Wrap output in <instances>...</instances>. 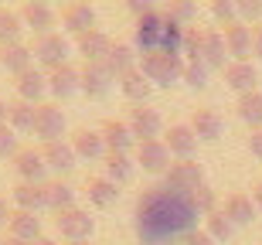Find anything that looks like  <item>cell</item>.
Wrapping results in <instances>:
<instances>
[{"instance_id":"6da1fadb","label":"cell","mask_w":262,"mask_h":245,"mask_svg":"<svg viewBox=\"0 0 262 245\" xmlns=\"http://www.w3.org/2000/svg\"><path fill=\"white\" fill-rule=\"evenodd\" d=\"M198 218L201 211L194 208V197L167 184L143 187L133 208V228L140 245H181L191 232H198Z\"/></svg>"},{"instance_id":"7a4b0ae2","label":"cell","mask_w":262,"mask_h":245,"mask_svg":"<svg viewBox=\"0 0 262 245\" xmlns=\"http://www.w3.org/2000/svg\"><path fill=\"white\" fill-rule=\"evenodd\" d=\"M140 72L146 75V82L170 88L174 82L184 79V61H181V55H164V51H154V55H143Z\"/></svg>"},{"instance_id":"3957f363","label":"cell","mask_w":262,"mask_h":245,"mask_svg":"<svg viewBox=\"0 0 262 245\" xmlns=\"http://www.w3.org/2000/svg\"><path fill=\"white\" fill-rule=\"evenodd\" d=\"M164 31H167V17L157 10V14H146V17L136 20L133 28V38H136V48L143 51V55H154V51H160V44H164Z\"/></svg>"},{"instance_id":"277c9868","label":"cell","mask_w":262,"mask_h":245,"mask_svg":"<svg viewBox=\"0 0 262 245\" xmlns=\"http://www.w3.org/2000/svg\"><path fill=\"white\" fill-rule=\"evenodd\" d=\"M55 228H58L68 242H89L92 232H96V221H92L89 211H82V208H68V211H58V215H55Z\"/></svg>"},{"instance_id":"5b68a950","label":"cell","mask_w":262,"mask_h":245,"mask_svg":"<svg viewBox=\"0 0 262 245\" xmlns=\"http://www.w3.org/2000/svg\"><path fill=\"white\" fill-rule=\"evenodd\" d=\"M164 184L174 187V191H184V194H194L198 187L204 184V170L198 160H177V164L167 167Z\"/></svg>"},{"instance_id":"8992f818","label":"cell","mask_w":262,"mask_h":245,"mask_svg":"<svg viewBox=\"0 0 262 245\" xmlns=\"http://www.w3.org/2000/svg\"><path fill=\"white\" fill-rule=\"evenodd\" d=\"M34 58L41 61V65H45V69H61V65H68V41L61 38V34H55V31H51V34H41L38 41H34Z\"/></svg>"},{"instance_id":"52a82bcc","label":"cell","mask_w":262,"mask_h":245,"mask_svg":"<svg viewBox=\"0 0 262 245\" xmlns=\"http://www.w3.org/2000/svg\"><path fill=\"white\" fill-rule=\"evenodd\" d=\"M34 133H38L45 143H55L65 133V113L55 102H41L38 106V119H34Z\"/></svg>"},{"instance_id":"ba28073f","label":"cell","mask_w":262,"mask_h":245,"mask_svg":"<svg viewBox=\"0 0 262 245\" xmlns=\"http://www.w3.org/2000/svg\"><path fill=\"white\" fill-rule=\"evenodd\" d=\"M136 164L143 167L146 174H167L170 167V150H167L164 140H143L136 147Z\"/></svg>"},{"instance_id":"9c48e42d","label":"cell","mask_w":262,"mask_h":245,"mask_svg":"<svg viewBox=\"0 0 262 245\" xmlns=\"http://www.w3.org/2000/svg\"><path fill=\"white\" fill-rule=\"evenodd\" d=\"M61 24H65L68 34L82 38V34H89V31H96V10L89 7V4H82V0L65 4V7H61Z\"/></svg>"},{"instance_id":"30bf717a","label":"cell","mask_w":262,"mask_h":245,"mask_svg":"<svg viewBox=\"0 0 262 245\" xmlns=\"http://www.w3.org/2000/svg\"><path fill=\"white\" fill-rule=\"evenodd\" d=\"M78 75H82V92H85L89 99H102L109 92V85L116 82V75L109 72L106 61H92V65H85Z\"/></svg>"},{"instance_id":"8fae6325","label":"cell","mask_w":262,"mask_h":245,"mask_svg":"<svg viewBox=\"0 0 262 245\" xmlns=\"http://www.w3.org/2000/svg\"><path fill=\"white\" fill-rule=\"evenodd\" d=\"M14 167H17V174L24 177V184H48V181H45L48 164H45V157H41V150L20 147L17 157H14Z\"/></svg>"},{"instance_id":"7c38bea8","label":"cell","mask_w":262,"mask_h":245,"mask_svg":"<svg viewBox=\"0 0 262 245\" xmlns=\"http://www.w3.org/2000/svg\"><path fill=\"white\" fill-rule=\"evenodd\" d=\"M99 133H102V140H106L109 153H129V150L136 147L133 129H129V123H123V119H106Z\"/></svg>"},{"instance_id":"4fadbf2b","label":"cell","mask_w":262,"mask_h":245,"mask_svg":"<svg viewBox=\"0 0 262 245\" xmlns=\"http://www.w3.org/2000/svg\"><path fill=\"white\" fill-rule=\"evenodd\" d=\"M160 113L150 106H133L129 109V129H133V137L143 143V140H157V133H160Z\"/></svg>"},{"instance_id":"5bb4252c","label":"cell","mask_w":262,"mask_h":245,"mask_svg":"<svg viewBox=\"0 0 262 245\" xmlns=\"http://www.w3.org/2000/svg\"><path fill=\"white\" fill-rule=\"evenodd\" d=\"M17 14H20V20H24L38 38H41V34H51V28H55V10H51L48 4H41V0H28Z\"/></svg>"},{"instance_id":"9a60e30c","label":"cell","mask_w":262,"mask_h":245,"mask_svg":"<svg viewBox=\"0 0 262 245\" xmlns=\"http://www.w3.org/2000/svg\"><path fill=\"white\" fill-rule=\"evenodd\" d=\"M14 88H17V99H24V102H41V96L48 92V75L45 72H38L34 65H31L28 72H20V75H14Z\"/></svg>"},{"instance_id":"2e32d148","label":"cell","mask_w":262,"mask_h":245,"mask_svg":"<svg viewBox=\"0 0 262 245\" xmlns=\"http://www.w3.org/2000/svg\"><path fill=\"white\" fill-rule=\"evenodd\" d=\"M68 143H72V150H75V157H82V160H99V157L109 153L102 133H96V129H75Z\"/></svg>"},{"instance_id":"e0dca14e","label":"cell","mask_w":262,"mask_h":245,"mask_svg":"<svg viewBox=\"0 0 262 245\" xmlns=\"http://www.w3.org/2000/svg\"><path fill=\"white\" fill-rule=\"evenodd\" d=\"M255 82H259V72H255L252 61H232V65H225V85L235 88L238 96L255 92Z\"/></svg>"},{"instance_id":"ac0fdd59","label":"cell","mask_w":262,"mask_h":245,"mask_svg":"<svg viewBox=\"0 0 262 245\" xmlns=\"http://www.w3.org/2000/svg\"><path fill=\"white\" fill-rule=\"evenodd\" d=\"M225 44H228V55L235 61H249V55H252V28L242 24V20L228 24L225 28Z\"/></svg>"},{"instance_id":"d6986e66","label":"cell","mask_w":262,"mask_h":245,"mask_svg":"<svg viewBox=\"0 0 262 245\" xmlns=\"http://www.w3.org/2000/svg\"><path fill=\"white\" fill-rule=\"evenodd\" d=\"M10 238H20V242H38V238H45L41 235V218L34 215V211H10Z\"/></svg>"},{"instance_id":"ffe728a7","label":"cell","mask_w":262,"mask_h":245,"mask_svg":"<svg viewBox=\"0 0 262 245\" xmlns=\"http://www.w3.org/2000/svg\"><path fill=\"white\" fill-rule=\"evenodd\" d=\"M41 157H45V164L51 167V170H58V174H68V170H75V150H72V143H65V140H55V143H45L41 147Z\"/></svg>"},{"instance_id":"44dd1931","label":"cell","mask_w":262,"mask_h":245,"mask_svg":"<svg viewBox=\"0 0 262 245\" xmlns=\"http://www.w3.org/2000/svg\"><path fill=\"white\" fill-rule=\"evenodd\" d=\"M109 51H113V41H109V34H102V31H89V34L78 38V55L85 58V65H92V61H106Z\"/></svg>"},{"instance_id":"7402d4cb","label":"cell","mask_w":262,"mask_h":245,"mask_svg":"<svg viewBox=\"0 0 262 245\" xmlns=\"http://www.w3.org/2000/svg\"><path fill=\"white\" fill-rule=\"evenodd\" d=\"M191 129H194L198 140H218V137H222V129H225V123H222V116H218L214 109L201 106V109L191 113Z\"/></svg>"},{"instance_id":"603a6c76","label":"cell","mask_w":262,"mask_h":245,"mask_svg":"<svg viewBox=\"0 0 262 245\" xmlns=\"http://www.w3.org/2000/svg\"><path fill=\"white\" fill-rule=\"evenodd\" d=\"M164 143H167V150H170V153H177L181 160H191V153L198 150V137H194V129H191V126H181V123L167 129Z\"/></svg>"},{"instance_id":"cb8c5ba5","label":"cell","mask_w":262,"mask_h":245,"mask_svg":"<svg viewBox=\"0 0 262 245\" xmlns=\"http://www.w3.org/2000/svg\"><path fill=\"white\" fill-rule=\"evenodd\" d=\"M48 88H51L58 99H72L78 88H82V75H78L72 65H61V69L48 72Z\"/></svg>"},{"instance_id":"d4e9b609","label":"cell","mask_w":262,"mask_h":245,"mask_svg":"<svg viewBox=\"0 0 262 245\" xmlns=\"http://www.w3.org/2000/svg\"><path fill=\"white\" fill-rule=\"evenodd\" d=\"M34 119H38V109L31 102H24V99L7 102V123L14 133H34Z\"/></svg>"},{"instance_id":"484cf974","label":"cell","mask_w":262,"mask_h":245,"mask_svg":"<svg viewBox=\"0 0 262 245\" xmlns=\"http://www.w3.org/2000/svg\"><path fill=\"white\" fill-rule=\"evenodd\" d=\"M45 205L55 208V215L58 211H68V208H75V187L68 184V181H48L45 184Z\"/></svg>"},{"instance_id":"4316f807","label":"cell","mask_w":262,"mask_h":245,"mask_svg":"<svg viewBox=\"0 0 262 245\" xmlns=\"http://www.w3.org/2000/svg\"><path fill=\"white\" fill-rule=\"evenodd\" d=\"M31 58H34V51L28 48V44H4L0 48V65L7 72H14V75H20V72H28L31 69Z\"/></svg>"},{"instance_id":"83f0119b","label":"cell","mask_w":262,"mask_h":245,"mask_svg":"<svg viewBox=\"0 0 262 245\" xmlns=\"http://www.w3.org/2000/svg\"><path fill=\"white\" fill-rule=\"evenodd\" d=\"M119 88H123V96L133 102V106H146V99H150V82L140 69H133L129 75L119 79Z\"/></svg>"},{"instance_id":"f1b7e54d","label":"cell","mask_w":262,"mask_h":245,"mask_svg":"<svg viewBox=\"0 0 262 245\" xmlns=\"http://www.w3.org/2000/svg\"><path fill=\"white\" fill-rule=\"evenodd\" d=\"M85 194H89V201H92L96 208H109V205H116L119 191H116V184H113L109 177H89Z\"/></svg>"},{"instance_id":"f546056e","label":"cell","mask_w":262,"mask_h":245,"mask_svg":"<svg viewBox=\"0 0 262 245\" xmlns=\"http://www.w3.org/2000/svg\"><path fill=\"white\" fill-rule=\"evenodd\" d=\"M225 218H228L235 228H238V225H252V218H255L252 197H245V194H228V201H225Z\"/></svg>"},{"instance_id":"4dcf8cb0","label":"cell","mask_w":262,"mask_h":245,"mask_svg":"<svg viewBox=\"0 0 262 245\" xmlns=\"http://www.w3.org/2000/svg\"><path fill=\"white\" fill-rule=\"evenodd\" d=\"M109 72L116 75V79H123V75H129V72L136 69V51L129 48L126 41H116L113 44V51H109V58H106Z\"/></svg>"},{"instance_id":"1f68e13d","label":"cell","mask_w":262,"mask_h":245,"mask_svg":"<svg viewBox=\"0 0 262 245\" xmlns=\"http://www.w3.org/2000/svg\"><path fill=\"white\" fill-rule=\"evenodd\" d=\"M225 51H228V44H225L222 31H204V55H201V61L208 65V69H225Z\"/></svg>"},{"instance_id":"d6a6232c","label":"cell","mask_w":262,"mask_h":245,"mask_svg":"<svg viewBox=\"0 0 262 245\" xmlns=\"http://www.w3.org/2000/svg\"><path fill=\"white\" fill-rule=\"evenodd\" d=\"M235 109H238V119H242V123H249L252 129L262 126V92H259V88H255V92H245V96H238Z\"/></svg>"},{"instance_id":"836d02e7","label":"cell","mask_w":262,"mask_h":245,"mask_svg":"<svg viewBox=\"0 0 262 245\" xmlns=\"http://www.w3.org/2000/svg\"><path fill=\"white\" fill-rule=\"evenodd\" d=\"M14 201H17L20 211H34V215H38V208H48L45 205V184H24V181H20V184L14 187Z\"/></svg>"},{"instance_id":"e575fe53","label":"cell","mask_w":262,"mask_h":245,"mask_svg":"<svg viewBox=\"0 0 262 245\" xmlns=\"http://www.w3.org/2000/svg\"><path fill=\"white\" fill-rule=\"evenodd\" d=\"M20 31H24V20H20L17 10L0 7V48H4V44H17Z\"/></svg>"},{"instance_id":"d590c367","label":"cell","mask_w":262,"mask_h":245,"mask_svg":"<svg viewBox=\"0 0 262 245\" xmlns=\"http://www.w3.org/2000/svg\"><path fill=\"white\" fill-rule=\"evenodd\" d=\"M106 174L113 184H126L133 177V160L129 153H106Z\"/></svg>"},{"instance_id":"8d00e7d4","label":"cell","mask_w":262,"mask_h":245,"mask_svg":"<svg viewBox=\"0 0 262 245\" xmlns=\"http://www.w3.org/2000/svg\"><path fill=\"white\" fill-rule=\"evenodd\" d=\"M204 232L214 238V242H228L235 235V225L225 218V211H211V215L204 218Z\"/></svg>"},{"instance_id":"74e56055","label":"cell","mask_w":262,"mask_h":245,"mask_svg":"<svg viewBox=\"0 0 262 245\" xmlns=\"http://www.w3.org/2000/svg\"><path fill=\"white\" fill-rule=\"evenodd\" d=\"M164 17L177 20V24L184 28L187 20L198 17V4H194V0H170V4H167V10H164Z\"/></svg>"},{"instance_id":"f35d334b","label":"cell","mask_w":262,"mask_h":245,"mask_svg":"<svg viewBox=\"0 0 262 245\" xmlns=\"http://www.w3.org/2000/svg\"><path fill=\"white\" fill-rule=\"evenodd\" d=\"M181 55H187V61H201V55H204V31H198V28L184 31V48H181Z\"/></svg>"},{"instance_id":"ab89813d","label":"cell","mask_w":262,"mask_h":245,"mask_svg":"<svg viewBox=\"0 0 262 245\" xmlns=\"http://www.w3.org/2000/svg\"><path fill=\"white\" fill-rule=\"evenodd\" d=\"M191 197H194V208H198V211H201L204 218L211 215V211H218V194H214V187L201 184V187H198V191H194V194H191Z\"/></svg>"},{"instance_id":"60d3db41","label":"cell","mask_w":262,"mask_h":245,"mask_svg":"<svg viewBox=\"0 0 262 245\" xmlns=\"http://www.w3.org/2000/svg\"><path fill=\"white\" fill-rule=\"evenodd\" d=\"M208 65H204V61H184V82L191 88H204L208 85Z\"/></svg>"},{"instance_id":"b9f144b4","label":"cell","mask_w":262,"mask_h":245,"mask_svg":"<svg viewBox=\"0 0 262 245\" xmlns=\"http://www.w3.org/2000/svg\"><path fill=\"white\" fill-rule=\"evenodd\" d=\"M211 14L222 20L225 28L238 20V7H235V0H211Z\"/></svg>"},{"instance_id":"7bdbcfd3","label":"cell","mask_w":262,"mask_h":245,"mask_svg":"<svg viewBox=\"0 0 262 245\" xmlns=\"http://www.w3.org/2000/svg\"><path fill=\"white\" fill-rule=\"evenodd\" d=\"M17 133L10 126H0V157H17Z\"/></svg>"},{"instance_id":"ee69618b","label":"cell","mask_w":262,"mask_h":245,"mask_svg":"<svg viewBox=\"0 0 262 245\" xmlns=\"http://www.w3.org/2000/svg\"><path fill=\"white\" fill-rule=\"evenodd\" d=\"M235 7H238V14L249 20H259L262 17V0H235Z\"/></svg>"},{"instance_id":"f6af8a7d","label":"cell","mask_w":262,"mask_h":245,"mask_svg":"<svg viewBox=\"0 0 262 245\" xmlns=\"http://www.w3.org/2000/svg\"><path fill=\"white\" fill-rule=\"evenodd\" d=\"M126 7L136 14V20L146 17V14H157V4H154V0H126Z\"/></svg>"},{"instance_id":"bcb514c9","label":"cell","mask_w":262,"mask_h":245,"mask_svg":"<svg viewBox=\"0 0 262 245\" xmlns=\"http://www.w3.org/2000/svg\"><path fill=\"white\" fill-rule=\"evenodd\" d=\"M181 245H218V242H214V238L208 235L204 228H198V232H191V235H187V238H184Z\"/></svg>"},{"instance_id":"7dc6e473","label":"cell","mask_w":262,"mask_h":245,"mask_svg":"<svg viewBox=\"0 0 262 245\" xmlns=\"http://www.w3.org/2000/svg\"><path fill=\"white\" fill-rule=\"evenodd\" d=\"M245 143H249V150H252V157L262 160V126L259 129H249V140H245Z\"/></svg>"},{"instance_id":"c3c4849f","label":"cell","mask_w":262,"mask_h":245,"mask_svg":"<svg viewBox=\"0 0 262 245\" xmlns=\"http://www.w3.org/2000/svg\"><path fill=\"white\" fill-rule=\"evenodd\" d=\"M252 55H255V58L262 61V24H259V28L252 31Z\"/></svg>"},{"instance_id":"681fc988","label":"cell","mask_w":262,"mask_h":245,"mask_svg":"<svg viewBox=\"0 0 262 245\" xmlns=\"http://www.w3.org/2000/svg\"><path fill=\"white\" fill-rule=\"evenodd\" d=\"M252 205H255V208L262 211V181H259V184L252 187Z\"/></svg>"},{"instance_id":"f907efd6","label":"cell","mask_w":262,"mask_h":245,"mask_svg":"<svg viewBox=\"0 0 262 245\" xmlns=\"http://www.w3.org/2000/svg\"><path fill=\"white\" fill-rule=\"evenodd\" d=\"M10 221V208H7V201L0 197V225H7Z\"/></svg>"},{"instance_id":"816d5d0a","label":"cell","mask_w":262,"mask_h":245,"mask_svg":"<svg viewBox=\"0 0 262 245\" xmlns=\"http://www.w3.org/2000/svg\"><path fill=\"white\" fill-rule=\"evenodd\" d=\"M0 126H7V102L0 99Z\"/></svg>"},{"instance_id":"f5cc1de1","label":"cell","mask_w":262,"mask_h":245,"mask_svg":"<svg viewBox=\"0 0 262 245\" xmlns=\"http://www.w3.org/2000/svg\"><path fill=\"white\" fill-rule=\"evenodd\" d=\"M4 245H31V242H20V238H7Z\"/></svg>"},{"instance_id":"db71d44e","label":"cell","mask_w":262,"mask_h":245,"mask_svg":"<svg viewBox=\"0 0 262 245\" xmlns=\"http://www.w3.org/2000/svg\"><path fill=\"white\" fill-rule=\"evenodd\" d=\"M34 245H55V242H51V238H38V242H34Z\"/></svg>"},{"instance_id":"11a10c76","label":"cell","mask_w":262,"mask_h":245,"mask_svg":"<svg viewBox=\"0 0 262 245\" xmlns=\"http://www.w3.org/2000/svg\"><path fill=\"white\" fill-rule=\"evenodd\" d=\"M68 245H89V242H68Z\"/></svg>"},{"instance_id":"9f6ffc18","label":"cell","mask_w":262,"mask_h":245,"mask_svg":"<svg viewBox=\"0 0 262 245\" xmlns=\"http://www.w3.org/2000/svg\"><path fill=\"white\" fill-rule=\"evenodd\" d=\"M0 245H4V242H0Z\"/></svg>"}]
</instances>
